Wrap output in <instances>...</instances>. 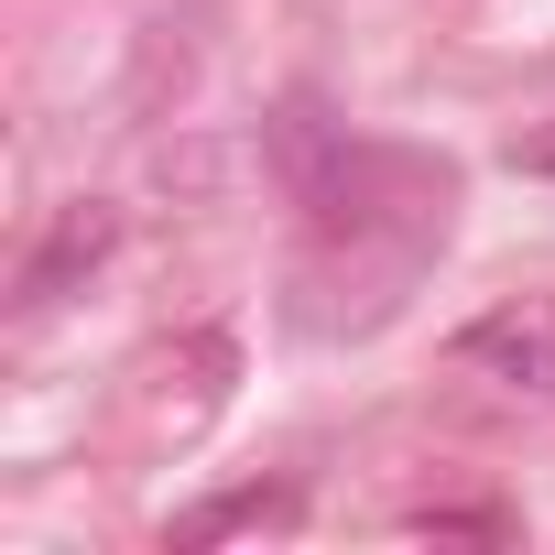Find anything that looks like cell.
<instances>
[{"label": "cell", "mask_w": 555, "mask_h": 555, "mask_svg": "<svg viewBox=\"0 0 555 555\" xmlns=\"http://www.w3.org/2000/svg\"><path fill=\"white\" fill-rule=\"evenodd\" d=\"M447 360L490 392H522V403H555V306H490L447 338Z\"/></svg>", "instance_id": "cell-1"}, {"label": "cell", "mask_w": 555, "mask_h": 555, "mask_svg": "<svg viewBox=\"0 0 555 555\" xmlns=\"http://www.w3.org/2000/svg\"><path fill=\"white\" fill-rule=\"evenodd\" d=\"M109 240H120V218H109L99 196H77V207L44 229V250L23 261V306H55V295L77 284V272H99V261H109Z\"/></svg>", "instance_id": "cell-2"}, {"label": "cell", "mask_w": 555, "mask_h": 555, "mask_svg": "<svg viewBox=\"0 0 555 555\" xmlns=\"http://www.w3.org/2000/svg\"><path fill=\"white\" fill-rule=\"evenodd\" d=\"M284 512H295L284 490H229V501L185 512V522H175V544H218V533H261V522H284Z\"/></svg>", "instance_id": "cell-3"}, {"label": "cell", "mask_w": 555, "mask_h": 555, "mask_svg": "<svg viewBox=\"0 0 555 555\" xmlns=\"http://www.w3.org/2000/svg\"><path fill=\"white\" fill-rule=\"evenodd\" d=\"M512 164H522V175H555V131H533V142H512Z\"/></svg>", "instance_id": "cell-4"}]
</instances>
